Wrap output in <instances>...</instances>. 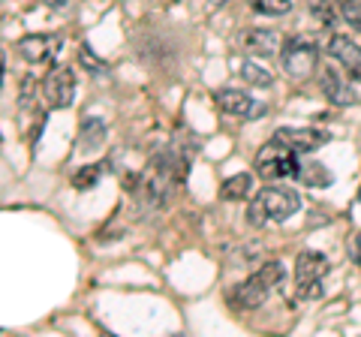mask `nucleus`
<instances>
[{
  "label": "nucleus",
  "mask_w": 361,
  "mask_h": 337,
  "mask_svg": "<svg viewBox=\"0 0 361 337\" xmlns=\"http://www.w3.org/2000/svg\"><path fill=\"white\" fill-rule=\"evenodd\" d=\"M298 208H301V196L292 187H265L247 208V223L250 226L286 223L292 214H298Z\"/></svg>",
  "instance_id": "obj_1"
},
{
  "label": "nucleus",
  "mask_w": 361,
  "mask_h": 337,
  "mask_svg": "<svg viewBox=\"0 0 361 337\" xmlns=\"http://www.w3.org/2000/svg\"><path fill=\"white\" fill-rule=\"evenodd\" d=\"M283 262H277V259H268L253 277H247L244 283L235 286L229 295V305L235 310H256V307H262L265 305V298L271 295V289L280 286V280H283Z\"/></svg>",
  "instance_id": "obj_2"
},
{
  "label": "nucleus",
  "mask_w": 361,
  "mask_h": 337,
  "mask_svg": "<svg viewBox=\"0 0 361 337\" xmlns=\"http://www.w3.org/2000/svg\"><path fill=\"white\" fill-rule=\"evenodd\" d=\"M256 175L259 178H265V181H283V178H295L298 175V154L286 148L283 142H277V139H271L268 145H262L256 154Z\"/></svg>",
  "instance_id": "obj_3"
},
{
  "label": "nucleus",
  "mask_w": 361,
  "mask_h": 337,
  "mask_svg": "<svg viewBox=\"0 0 361 337\" xmlns=\"http://www.w3.org/2000/svg\"><path fill=\"white\" fill-rule=\"evenodd\" d=\"M329 274V259L319 250H304L295 259V286L301 298H319L322 280Z\"/></svg>",
  "instance_id": "obj_4"
},
{
  "label": "nucleus",
  "mask_w": 361,
  "mask_h": 337,
  "mask_svg": "<svg viewBox=\"0 0 361 337\" xmlns=\"http://www.w3.org/2000/svg\"><path fill=\"white\" fill-rule=\"evenodd\" d=\"M280 63H283L286 75H292V78H310L316 63H319V51H316V46L307 39H289L286 46L280 49Z\"/></svg>",
  "instance_id": "obj_5"
},
{
  "label": "nucleus",
  "mask_w": 361,
  "mask_h": 337,
  "mask_svg": "<svg viewBox=\"0 0 361 337\" xmlns=\"http://www.w3.org/2000/svg\"><path fill=\"white\" fill-rule=\"evenodd\" d=\"M42 97L49 109H70L75 99V75L70 66H51L42 82Z\"/></svg>",
  "instance_id": "obj_6"
},
{
  "label": "nucleus",
  "mask_w": 361,
  "mask_h": 337,
  "mask_svg": "<svg viewBox=\"0 0 361 337\" xmlns=\"http://www.w3.org/2000/svg\"><path fill=\"white\" fill-rule=\"evenodd\" d=\"M61 37L58 33H30L18 42V54L27 63H51L54 54L61 51Z\"/></svg>",
  "instance_id": "obj_7"
},
{
  "label": "nucleus",
  "mask_w": 361,
  "mask_h": 337,
  "mask_svg": "<svg viewBox=\"0 0 361 337\" xmlns=\"http://www.w3.org/2000/svg\"><path fill=\"white\" fill-rule=\"evenodd\" d=\"M277 142H283L286 148H292L295 154H310V151H319L325 142H329V133L322 130H313V127H280L274 133Z\"/></svg>",
  "instance_id": "obj_8"
},
{
  "label": "nucleus",
  "mask_w": 361,
  "mask_h": 337,
  "mask_svg": "<svg viewBox=\"0 0 361 337\" xmlns=\"http://www.w3.org/2000/svg\"><path fill=\"white\" fill-rule=\"evenodd\" d=\"M329 54L343 66L353 82H361V46L355 39L343 37V33H334L329 39Z\"/></svg>",
  "instance_id": "obj_9"
},
{
  "label": "nucleus",
  "mask_w": 361,
  "mask_h": 337,
  "mask_svg": "<svg viewBox=\"0 0 361 337\" xmlns=\"http://www.w3.org/2000/svg\"><path fill=\"white\" fill-rule=\"evenodd\" d=\"M214 99H217V109L223 115H232V118H250L253 111H259L256 99L244 91H235V87H223V91L214 94Z\"/></svg>",
  "instance_id": "obj_10"
},
{
  "label": "nucleus",
  "mask_w": 361,
  "mask_h": 337,
  "mask_svg": "<svg viewBox=\"0 0 361 337\" xmlns=\"http://www.w3.org/2000/svg\"><path fill=\"white\" fill-rule=\"evenodd\" d=\"M280 33L277 30H268V27H253V30H247V33H241V46L250 51V54H277L280 49Z\"/></svg>",
  "instance_id": "obj_11"
},
{
  "label": "nucleus",
  "mask_w": 361,
  "mask_h": 337,
  "mask_svg": "<svg viewBox=\"0 0 361 337\" xmlns=\"http://www.w3.org/2000/svg\"><path fill=\"white\" fill-rule=\"evenodd\" d=\"M319 87H322L325 99H329V103H334V106H353V103H355V94L349 91V85H346L334 70H325V73H322Z\"/></svg>",
  "instance_id": "obj_12"
},
{
  "label": "nucleus",
  "mask_w": 361,
  "mask_h": 337,
  "mask_svg": "<svg viewBox=\"0 0 361 337\" xmlns=\"http://www.w3.org/2000/svg\"><path fill=\"white\" fill-rule=\"evenodd\" d=\"M103 142H106V123L99 118H87L82 123V133H78V151L94 154L103 148Z\"/></svg>",
  "instance_id": "obj_13"
},
{
  "label": "nucleus",
  "mask_w": 361,
  "mask_h": 337,
  "mask_svg": "<svg viewBox=\"0 0 361 337\" xmlns=\"http://www.w3.org/2000/svg\"><path fill=\"white\" fill-rule=\"evenodd\" d=\"M298 181L304 184V187H310V190H322V187H329L334 178H331V172L325 168L322 163H301V168H298Z\"/></svg>",
  "instance_id": "obj_14"
},
{
  "label": "nucleus",
  "mask_w": 361,
  "mask_h": 337,
  "mask_svg": "<svg viewBox=\"0 0 361 337\" xmlns=\"http://www.w3.org/2000/svg\"><path fill=\"white\" fill-rule=\"evenodd\" d=\"M253 193V178L241 172V175H232V178H226L223 187H220V196L226 202H238V199H247Z\"/></svg>",
  "instance_id": "obj_15"
},
{
  "label": "nucleus",
  "mask_w": 361,
  "mask_h": 337,
  "mask_svg": "<svg viewBox=\"0 0 361 337\" xmlns=\"http://www.w3.org/2000/svg\"><path fill=\"white\" fill-rule=\"evenodd\" d=\"M241 78L247 85H253V87H271V85H274V75H271L262 63H253V61H244Z\"/></svg>",
  "instance_id": "obj_16"
},
{
  "label": "nucleus",
  "mask_w": 361,
  "mask_h": 337,
  "mask_svg": "<svg viewBox=\"0 0 361 337\" xmlns=\"http://www.w3.org/2000/svg\"><path fill=\"white\" fill-rule=\"evenodd\" d=\"M106 166H109V163H94V166L78 168V172L73 175V187H75V190H90V187L99 181V175H103Z\"/></svg>",
  "instance_id": "obj_17"
},
{
  "label": "nucleus",
  "mask_w": 361,
  "mask_h": 337,
  "mask_svg": "<svg viewBox=\"0 0 361 337\" xmlns=\"http://www.w3.org/2000/svg\"><path fill=\"white\" fill-rule=\"evenodd\" d=\"M250 4L262 16H283L292 9V0H250Z\"/></svg>",
  "instance_id": "obj_18"
},
{
  "label": "nucleus",
  "mask_w": 361,
  "mask_h": 337,
  "mask_svg": "<svg viewBox=\"0 0 361 337\" xmlns=\"http://www.w3.org/2000/svg\"><path fill=\"white\" fill-rule=\"evenodd\" d=\"M78 61H82V66H85L90 75H103V73H106V63L97 58L90 46H82V49H78Z\"/></svg>",
  "instance_id": "obj_19"
},
{
  "label": "nucleus",
  "mask_w": 361,
  "mask_h": 337,
  "mask_svg": "<svg viewBox=\"0 0 361 337\" xmlns=\"http://www.w3.org/2000/svg\"><path fill=\"white\" fill-rule=\"evenodd\" d=\"M341 13H343V18L349 21V25H353L361 33V0H343Z\"/></svg>",
  "instance_id": "obj_20"
},
{
  "label": "nucleus",
  "mask_w": 361,
  "mask_h": 337,
  "mask_svg": "<svg viewBox=\"0 0 361 337\" xmlns=\"http://www.w3.org/2000/svg\"><path fill=\"white\" fill-rule=\"evenodd\" d=\"M349 256H353V262L361 268V232H355L353 241H349Z\"/></svg>",
  "instance_id": "obj_21"
},
{
  "label": "nucleus",
  "mask_w": 361,
  "mask_h": 337,
  "mask_svg": "<svg viewBox=\"0 0 361 337\" xmlns=\"http://www.w3.org/2000/svg\"><path fill=\"white\" fill-rule=\"evenodd\" d=\"M49 6H54V9H61V6H66V0H45Z\"/></svg>",
  "instance_id": "obj_22"
},
{
  "label": "nucleus",
  "mask_w": 361,
  "mask_h": 337,
  "mask_svg": "<svg viewBox=\"0 0 361 337\" xmlns=\"http://www.w3.org/2000/svg\"><path fill=\"white\" fill-rule=\"evenodd\" d=\"M223 4H229V0H208V6H211V9H217V6H223Z\"/></svg>",
  "instance_id": "obj_23"
},
{
  "label": "nucleus",
  "mask_w": 361,
  "mask_h": 337,
  "mask_svg": "<svg viewBox=\"0 0 361 337\" xmlns=\"http://www.w3.org/2000/svg\"><path fill=\"white\" fill-rule=\"evenodd\" d=\"M0 78H4V51H0Z\"/></svg>",
  "instance_id": "obj_24"
},
{
  "label": "nucleus",
  "mask_w": 361,
  "mask_h": 337,
  "mask_svg": "<svg viewBox=\"0 0 361 337\" xmlns=\"http://www.w3.org/2000/svg\"><path fill=\"white\" fill-rule=\"evenodd\" d=\"M334 4H343V0H334Z\"/></svg>",
  "instance_id": "obj_25"
}]
</instances>
